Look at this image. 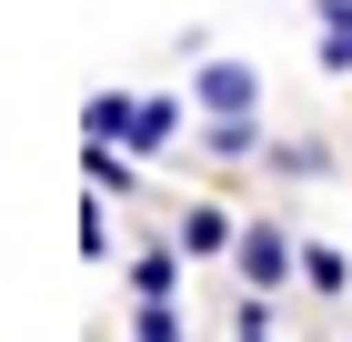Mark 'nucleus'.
<instances>
[{
    "instance_id": "f257e3e1",
    "label": "nucleus",
    "mask_w": 352,
    "mask_h": 342,
    "mask_svg": "<svg viewBox=\"0 0 352 342\" xmlns=\"http://www.w3.org/2000/svg\"><path fill=\"white\" fill-rule=\"evenodd\" d=\"M81 131L91 141H111V151H171V131H182V101H162V91H91V111H81Z\"/></svg>"
},
{
    "instance_id": "f03ea898",
    "label": "nucleus",
    "mask_w": 352,
    "mask_h": 342,
    "mask_svg": "<svg viewBox=\"0 0 352 342\" xmlns=\"http://www.w3.org/2000/svg\"><path fill=\"white\" fill-rule=\"evenodd\" d=\"M232 262H242V282H252V292H282V272H302V252H292V232H282V222H242Z\"/></svg>"
},
{
    "instance_id": "7ed1b4c3",
    "label": "nucleus",
    "mask_w": 352,
    "mask_h": 342,
    "mask_svg": "<svg viewBox=\"0 0 352 342\" xmlns=\"http://www.w3.org/2000/svg\"><path fill=\"white\" fill-rule=\"evenodd\" d=\"M191 101L212 111V121H221V111H252V101H262V71H252V61H212V71L191 81Z\"/></svg>"
},
{
    "instance_id": "20e7f679",
    "label": "nucleus",
    "mask_w": 352,
    "mask_h": 342,
    "mask_svg": "<svg viewBox=\"0 0 352 342\" xmlns=\"http://www.w3.org/2000/svg\"><path fill=\"white\" fill-rule=\"evenodd\" d=\"M232 242H242V232H232V211H221V202H191V211H182V252L212 262V252H232Z\"/></svg>"
},
{
    "instance_id": "39448f33",
    "label": "nucleus",
    "mask_w": 352,
    "mask_h": 342,
    "mask_svg": "<svg viewBox=\"0 0 352 342\" xmlns=\"http://www.w3.org/2000/svg\"><path fill=\"white\" fill-rule=\"evenodd\" d=\"M302 282L312 292H352V262L332 252V242H302Z\"/></svg>"
},
{
    "instance_id": "423d86ee",
    "label": "nucleus",
    "mask_w": 352,
    "mask_h": 342,
    "mask_svg": "<svg viewBox=\"0 0 352 342\" xmlns=\"http://www.w3.org/2000/svg\"><path fill=\"white\" fill-rule=\"evenodd\" d=\"M171 282H182L171 252H141V262H131V292H141V302H171Z\"/></svg>"
}]
</instances>
